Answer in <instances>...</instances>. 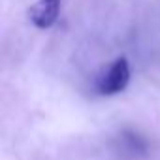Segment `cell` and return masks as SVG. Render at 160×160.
<instances>
[{"label":"cell","instance_id":"cell-2","mask_svg":"<svg viewBox=\"0 0 160 160\" xmlns=\"http://www.w3.org/2000/svg\"><path fill=\"white\" fill-rule=\"evenodd\" d=\"M60 2L62 0H38L28 12L30 21L38 28H43V30L53 27L60 12Z\"/></svg>","mask_w":160,"mask_h":160},{"label":"cell","instance_id":"cell-1","mask_svg":"<svg viewBox=\"0 0 160 160\" xmlns=\"http://www.w3.org/2000/svg\"><path fill=\"white\" fill-rule=\"evenodd\" d=\"M130 81V66L124 57L113 60L96 79V89L102 94H117L128 87Z\"/></svg>","mask_w":160,"mask_h":160}]
</instances>
